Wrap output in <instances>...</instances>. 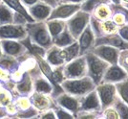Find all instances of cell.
<instances>
[{
    "label": "cell",
    "mask_w": 128,
    "mask_h": 119,
    "mask_svg": "<svg viewBox=\"0 0 128 119\" xmlns=\"http://www.w3.org/2000/svg\"><path fill=\"white\" fill-rule=\"evenodd\" d=\"M45 22H46L49 33L53 38L62 32L66 26V20H62V19H51V20H46Z\"/></svg>",
    "instance_id": "25"
},
{
    "label": "cell",
    "mask_w": 128,
    "mask_h": 119,
    "mask_svg": "<svg viewBox=\"0 0 128 119\" xmlns=\"http://www.w3.org/2000/svg\"><path fill=\"white\" fill-rule=\"evenodd\" d=\"M102 118H108V119H118V114L117 113L116 109L113 107L104 108L102 111Z\"/></svg>",
    "instance_id": "38"
},
{
    "label": "cell",
    "mask_w": 128,
    "mask_h": 119,
    "mask_svg": "<svg viewBox=\"0 0 128 119\" xmlns=\"http://www.w3.org/2000/svg\"><path fill=\"white\" fill-rule=\"evenodd\" d=\"M36 118H41V119H56V116L54 112L53 108H50L47 110H44L42 112H39Z\"/></svg>",
    "instance_id": "39"
},
{
    "label": "cell",
    "mask_w": 128,
    "mask_h": 119,
    "mask_svg": "<svg viewBox=\"0 0 128 119\" xmlns=\"http://www.w3.org/2000/svg\"><path fill=\"white\" fill-rule=\"evenodd\" d=\"M117 65H120L125 71H128V49L120 50L118 57Z\"/></svg>",
    "instance_id": "36"
},
{
    "label": "cell",
    "mask_w": 128,
    "mask_h": 119,
    "mask_svg": "<svg viewBox=\"0 0 128 119\" xmlns=\"http://www.w3.org/2000/svg\"><path fill=\"white\" fill-rule=\"evenodd\" d=\"M32 85H34V91L51 95V93L53 92L54 87L51 84V82L43 75L42 72L32 77Z\"/></svg>",
    "instance_id": "20"
},
{
    "label": "cell",
    "mask_w": 128,
    "mask_h": 119,
    "mask_svg": "<svg viewBox=\"0 0 128 119\" xmlns=\"http://www.w3.org/2000/svg\"><path fill=\"white\" fill-rule=\"evenodd\" d=\"M92 31L94 33L95 37H102L104 35H110V34H116L118 32V26L112 19H107L100 21L98 19L95 18L93 16H91L90 21H89Z\"/></svg>",
    "instance_id": "9"
},
{
    "label": "cell",
    "mask_w": 128,
    "mask_h": 119,
    "mask_svg": "<svg viewBox=\"0 0 128 119\" xmlns=\"http://www.w3.org/2000/svg\"><path fill=\"white\" fill-rule=\"evenodd\" d=\"M117 33L123 40L128 41V24H123L122 26H118Z\"/></svg>",
    "instance_id": "40"
},
{
    "label": "cell",
    "mask_w": 128,
    "mask_h": 119,
    "mask_svg": "<svg viewBox=\"0 0 128 119\" xmlns=\"http://www.w3.org/2000/svg\"><path fill=\"white\" fill-rule=\"evenodd\" d=\"M14 11L6 5L3 1L0 2V25L14 23Z\"/></svg>",
    "instance_id": "27"
},
{
    "label": "cell",
    "mask_w": 128,
    "mask_h": 119,
    "mask_svg": "<svg viewBox=\"0 0 128 119\" xmlns=\"http://www.w3.org/2000/svg\"><path fill=\"white\" fill-rule=\"evenodd\" d=\"M2 55H3V51H2V47H1V43H0V58L2 57Z\"/></svg>",
    "instance_id": "50"
},
{
    "label": "cell",
    "mask_w": 128,
    "mask_h": 119,
    "mask_svg": "<svg viewBox=\"0 0 128 119\" xmlns=\"http://www.w3.org/2000/svg\"><path fill=\"white\" fill-rule=\"evenodd\" d=\"M16 91L17 96H30L34 92L32 80L29 73L24 71L21 80L16 83Z\"/></svg>",
    "instance_id": "19"
},
{
    "label": "cell",
    "mask_w": 128,
    "mask_h": 119,
    "mask_svg": "<svg viewBox=\"0 0 128 119\" xmlns=\"http://www.w3.org/2000/svg\"><path fill=\"white\" fill-rule=\"evenodd\" d=\"M0 66L11 73L18 67V62H17V59L14 57L3 54L2 57L0 58Z\"/></svg>",
    "instance_id": "28"
},
{
    "label": "cell",
    "mask_w": 128,
    "mask_h": 119,
    "mask_svg": "<svg viewBox=\"0 0 128 119\" xmlns=\"http://www.w3.org/2000/svg\"><path fill=\"white\" fill-rule=\"evenodd\" d=\"M27 19L22 16L21 14L17 13V12H14V24H21V25H25L27 23Z\"/></svg>",
    "instance_id": "42"
},
{
    "label": "cell",
    "mask_w": 128,
    "mask_h": 119,
    "mask_svg": "<svg viewBox=\"0 0 128 119\" xmlns=\"http://www.w3.org/2000/svg\"><path fill=\"white\" fill-rule=\"evenodd\" d=\"M40 1H42L43 3H45L47 5L51 6L52 8H54L56 6L58 5V3L56 2V0H40Z\"/></svg>",
    "instance_id": "46"
},
{
    "label": "cell",
    "mask_w": 128,
    "mask_h": 119,
    "mask_svg": "<svg viewBox=\"0 0 128 119\" xmlns=\"http://www.w3.org/2000/svg\"><path fill=\"white\" fill-rule=\"evenodd\" d=\"M0 81L3 82V83H8V82L11 81L10 72L4 68H2L1 66H0Z\"/></svg>",
    "instance_id": "43"
},
{
    "label": "cell",
    "mask_w": 128,
    "mask_h": 119,
    "mask_svg": "<svg viewBox=\"0 0 128 119\" xmlns=\"http://www.w3.org/2000/svg\"><path fill=\"white\" fill-rule=\"evenodd\" d=\"M112 107L116 109V111L118 114V117L120 118L126 119L128 117V104L125 103L118 96L117 97L116 101L114 102Z\"/></svg>",
    "instance_id": "29"
},
{
    "label": "cell",
    "mask_w": 128,
    "mask_h": 119,
    "mask_svg": "<svg viewBox=\"0 0 128 119\" xmlns=\"http://www.w3.org/2000/svg\"><path fill=\"white\" fill-rule=\"evenodd\" d=\"M52 9L53 8L51 6L43 3L42 1H39L34 5L27 8V11L34 21H46L51 14Z\"/></svg>",
    "instance_id": "18"
},
{
    "label": "cell",
    "mask_w": 128,
    "mask_h": 119,
    "mask_svg": "<svg viewBox=\"0 0 128 119\" xmlns=\"http://www.w3.org/2000/svg\"><path fill=\"white\" fill-rule=\"evenodd\" d=\"M0 2H1V0H0Z\"/></svg>",
    "instance_id": "52"
},
{
    "label": "cell",
    "mask_w": 128,
    "mask_h": 119,
    "mask_svg": "<svg viewBox=\"0 0 128 119\" xmlns=\"http://www.w3.org/2000/svg\"><path fill=\"white\" fill-rule=\"evenodd\" d=\"M1 1H3L6 5H8L14 12H17V13L21 14L22 16L26 18L28 22H34V20L32 19V16L29 15L27 9L21 4L20 0H1Z\"/></svg>",
    "instance_id": "26"
},
{
    "label": "cell",
    "mask_w": 128,
    "mask_h": 119,
    "mask_svg": "<svg viewBox=\"0 0 128 119\" xmlns=\"http://www.w3.org/2000/svg\"><path fill=\"white\" fill-rule=\"evenodd\" d=\"M12 102L14 104L16 109H17V112L21 111V110H25L27 108L32 107L31 102L29 100V97H27V96H17V97H14V100H12Z\"/></svg>",
    "instance_id": "32"
},
{
    "label": "cell",
    "mask_w": 128,
    "mask_h": 119,
    "mask_svg": "<svg viewBox=\"0 0 128 119\" xmlns=\"http://www.w3.org/2000/svg\"><path fill=\"white\" fill-rule=\"evenodd\" d=\"M53 110L54 114H56V118H59V119H73L75 118V116L73 115V114L69 112L68 110H66L65 108H61L60 106H58V104L54 103V106H53Z\"/></svg>",
    "instance_id": "34"
},
{
    "label": "cell",
    "mask_w": 128,
    "mask_h": 119,
    "mask_svg": "<svg viewBox=\"0 0 128 119\" xmlns=\"http://www.w3.org/2000/svg\"><path fill=\"white\" fill-rule=\"evenodd\" d=\"M39 113L36 108H34V107L27 108L25 110H21L18 111L17 113L14 115L16 118H36L38 116V114Z\"/></svg>",
    "instance_id": "35"
},
{
    "label": "cell",
    "mask_w": 128,
    "mask_h": 119,
    "mask_svg": "<svg viewBox=\"0 0 128 119\" xmlns=\"http://www.w3.org/2000/svg\"><path fill=\"white\" fill-rule=\"evenodd\" d=\"M80 98L70 95L66 92H62L56 98H54V101L61 108L71 112L75 116V118H76V113L80 110Z\"/></svg>",
    "instance_id": "11"
},
{
    "label": "cell",
    "mask_w": 128,
    "mask_h": 119,
    "mask_svg": "<svg viewBox=\"0 0 128 119\" xmlns=\"http://www.w3.org/2000/svg\"><path fill=\"white\" fill-rule=\"evenodd\" d=\"M5 117H9L8 114H7V111H6L5 108L0 107V118H5Z\"/></svg>",
    "instance_id": "47"
},
{
    "label": "cell",
    "mask_w": 128,
    "mask_h": 119,
    "mask_svg": "<svg viewBox=\"0 0 128 119\" xmlns=\"http://www.w3.org/2000/svg\"><path fill=\"white\" fill-rule=\"evenodd\" d=\"M85 0H60L58 3H73V4H81Z\"/></svg>",
    "instance_id": "45"
},
{
    "label": "cell",
    "mask_w": 128,
    "mask_h": 119,
    "mask_svg": "<svg viewBox=\"0 0 128 119\" xmlns=\"http://www.w3.org/2000/svg\"><path fill=\"white\" fill-rule=\"evenodd\" d=\"M63 75L65 79H78L87 75V65L84 55L64 64Z\"/></svg>",
    "instance_id": "5"
},
{
    "label": "cell",
    "mask_w": 128,
    "mask_h": 119,
    "mask_svg": "<svg viewBox=\"0 0 128 119\" xmlns=\"http://www.w3.org/2000/svg\"><path fill=\"white\" fill-rule=\"evenodd\" d=\"M60 47H58L56 45H52L48 50H46L44 59L48 63L51 67H56L59 65H63L64 63L63 59L60 56Z\"/></svg>",
    "instance_id": "21"
},
{
    "label": "cell",
    "mask_w": 128,
    "mask_h": 119,
    "mask_svg": "<svg viewBox=\"0 0 128 119\" xmlns=\"http://www.w3.org/2000/svg\"><path fill=\"white\" fill-rule=\"evenodd\" d=\"M113 15L112 9L110 3H103L100 4V6H98L96 9L93 11V13L91 14V16H93L95 18L103 21V20H107V19H111Z\"/></svg>",
    "instance_id": "24"
},
{
    "label": "cell",
    "mask_w": 128,
    "mask_h": 119,
    "mask_svg": "<svg viewBox=\"0 0 128 119\" xmlns=\"http://www.w3.org/2000/svg\"><path fill=\"white\" fill-rule=\"evenodd\" d=\"M60 87L64 92L76 97H82L96 88V84L89 76H83L78 79H65Z\"/></svg>",
    "instance_id": "2"
},
{
    "label": "cell",
    "mask_w": 128,
    "mask_h": 119,
    "mask_svg": "<svg viewBox=\"0 0 128 119\" xmlns=\"http://www.w3.org/2000/svg\"><path fill=\"white\" fill-rule=\"evenodd\" d=\"M81 4H73V3H58V5L52 9L51 14L47 20L51 19H62L66 20L69 17L80 10Z\"/></svg>",
    "instance_id": "10"
},
{
    "label": "cell",
    "mask_w": 128,
    "mask_h": 119,
    "mask_svg": "<svg viewBox=\"0 0 128 119\" xmlns=\"http://www.w3.org/2000/svg\"><path fill=\"white\" fill-rule=\"evenodd\" d=\"M60 56L63 59L64 63H68L72 60L76 59V57L80 56V47H78V43L76 40L75 42L70 44L66 47H63L60 50Z\"/></svg>",
    "instance_id": "23"
},
{
    "label": "cell",
    "mask_w": 128,
    "mask_h": 119,
    "mask_svg": "<svg viewBox=\"0 0 128 119\" xmlns=\"http://www.w3.org/2000/svg\"><path fill=\"white\" fill-rule=\"evenodd\" d=\"M120 5L128 9V0H120Z\"/></svg>",
    "instance_id": "48"
},
{
    "label": "cell",
    "mask_w": 128,
    "mask_h": 119,
    "mask_svg": "<svg viewBox=\"0 0 128 119\" xmlns=\"http://www.w3.org/2000/svg\"><path fill=\"white\" fill-rule=\"evenodd\" d=\"M103 3H111V1L110 0H85L84 2L81 3L80 10L86 12V13H89L91 15L98 6L103 4Z\"/></svg>",
    "instance_id": "30"
},
{
    "label": "cell",
    "mask_w": 128,
    "mask_h": 119,
    "mask_svg": "<svg viewBox=\"0 0 128 119\" xmlns=\"http://www.w3.org/2000/svg\"><path fill=\"white\" fill-rule=\"evenodd\" d=\"M91 15L89 13L78 10L76 14L66 19V27L68 28L71 35L74 37L76 40L80 37V35L85 27L89 24Z\"/></svg>",
    "instance_id": "4"
},
{
    "label": "cell",
    "mask_w": 128,
    "mask_h": 119,
    "mask_svg": "<svg viewBox=\"0 0 128 119\" xmlns=\"http://www.w3.org/2000/svg\"><path fill=\"white\" fill-rule=\"evenodd\" d=\"M28 36L25 25L21 24H4L0 25V39L22 40Z\"/></svg>",
    "instance_id": "8"
},
{
    "label": "cell",
    "mask_w": 128,
    "mask_h": 119,
    "mask_svg": "<svg viewBox=\"0 0 128 119\" xmlns=\"http://www.w3.org/2000/svg\"><path fill=\"white\" fill-rule=\"evenodd\" d=\"M40 0H20V2H21V4L25 8H29V7H31V6L34 5L36 3H38V2H39Z\"/></svg>",
    "instance_id": "44"
},
{
    "label": "cell",
    "mask_w": 128,
    "mask_h": 119,
    "mask_svg": "<svg viewBox=\"0 0 128 119\" xmlns=\"http://www.w3.org/2000/svg\"><path fill=\"white\" fill-rule=\"evenodd\" d=\"M95 38L96 37L92 31L90 24H88L76 39L78 43V47H80V56H83L85 53L89 52L94 48Z\"/></svg>",
    "instance_id": "13"
},
{
    "label": "cell",
    "mask_w": 128,
    "mask_h": 119,
    "mask_svg": "<svg viewBox=\"0 0 128 119\" xmlns=\"http://www.w3.org/2000/svg\"><path fill=\"white\" fill-rule=\"evenodd\" d=\"M25 27L31 43L38 45L45 50H48L54 44L53 38L49 33L45 21L27 22Z\"/></svg>",
    "instance_id": "1"
},
{
    "label": "cell",
    "mask_w": 128,
    "mask_h": 119,
    "mask_svg": "<svg viewBox=\"0 0 128 119\" xmlns=\"http://www.w3.org/2000/svg\"><path fill=\"white\" fill-rule=\"evenodd\" d=\"M53 68V80L56 85H60L65 80L63 75V65H59Z\"/></svg>",
    "instance_id": "37"
},
{
    "label": "cell",
    "mask_w": 128,
    "mask_h": 119,
    "mask_svg": "<svg viewBox=\"0 0 128 119\" xmlns=\"http://www.w3.org/2000/svg\"><path fill=\"white\" fill-rule=\"evenodd\" d=\"M110 1L114 5H120V0H110Z\"/></svg>",
    "instance_id": "49"
},
{
    "label": "cell",
    "mask_w": 128,
    "mask_h": 119,
    "mask_svg": "<svg viewBox=\"0 0 128 119\" xmlns=\"http://www.w3.org/2000/svg\"><path fill=\"white\" fill-rule=\"evenodd\" d=\"M84 57L87 65V76L90 77L96 86L102 82L104 72L110 65L107 62L98 58L91 51L85 53Z\"/></svg>",
    "instance_id": "3"
},
{
    "label": "cell",
    "mask_w": 128,
    "mask_h": 119,
    "mask_svg": "<svg viewBox=\"0 0 128 119\" xmlns=\"http://www.w3.org/2000/svg\"><path fill=\"white\" fill-rule=\"evenodd\" d=\"M76 39L74 38V37L71 35V33L69 32L68 28L65 26V28L63 29V31L60 33L59 35H58L56 38H53V43L54 45L63 48L66 47L70 44H72L73 42H75Z\"/></svg>",
    "instance_id": "22"
},
{
    "label": "cell",
    "mask_w": 128,
    "mask_h": 119,
    "mask_svg": "<svg viewBox=\"0 0 128 119\" xmlns=\"http://www.w3.org/2000/svg\"><path fill=\"white\" fill-rule=\"evenodd\" d=\"M95 89H96L98 96L100 101L102 110H103L106 108H109V107H112L118 97L115 84L100 83L98 85L96 86Z\"/></svg>",
    "instance_id": "6"
},
{
    "label": "cell",
    "mask_w": 128,
    "mask_h": 119,
    "mask_svg": "<svg viewBox=\"0 0 128 119\" xmlns=\"http://www.w3.org/2000/svg\"><path fill=\"white\" fill-rule=\"evenodd\" d=\"M76 118H81V119H95V118H100L98 115L93 112H88V111H78L76 113Z\"/></svg>",
    "instance_id": "41"
},
{
    "label": "cell",
    "mask_w": 128,
    "mask_h": 119,
    "mask_svg": "<svg viewBox=\"0 0 128 119\" xmlns=\"http://www.w3.org/2000/svg\"><path fill=\"white\" fill-rule=\"evenodd\" d=\"M128 79L127 71L122 69L120 65H110L108 66L104 75L102 77L100 83H109V84H116L123 80Z\"/></svg>",
    "instance_id": "16"
},
{
    "label": "cell",
    "mask_w": 128,
    "mask_h": 119,
    "mask_svg": "<svg viewBox=\"0 0 128 119\" xmlns=\"http://www.w3.org/2000/svg\"><path fill=\"white\" fill-rule=\"evenodd\" d=\"M28 97L31 102V105L34 108L38 109V112H42L44 110L52 108L54 103V99L49 94H44V93H40V92L34 91Z\"/></svg>",
    "instance_id": "14"
},
{
    "label": "cell",
    "mask_w": 128,
    "mask_h": 119,
    "mask_svg": "<svg viewBox=\"0 0 128 119\" xmlns=\"http://www.w3.org/2000/svg\"><path fill=\"white\" fill-rule=\"evenodd\" d=\"M98 45H110V46L117 47L120 50L128 49V41L123 40L122 38L118 35V33L104 35L102 37L96 38H95V46H98Z\"/></svg>",
    "instance_id": "17"
},
{
    "label": "cell",
    "mask_w": 128,
    "mask_h": 119,
    "mask_svg": "<svg viewBox=\"0 0 128 119\" xmlns=\"http://www.w3.org/2000/svg\"><path fill=\"white\" fill-rule=\"evenodd\" d=\"M91 52L107 62L109 65H117L118 57L120 52V49L110 45H98L92 49Z\"/></svg>",
    "instance_id": "12"
},
{
    "label": "cell",
    "mask_w": 128,
    "mask_h": 119,
    "mask_svg": "<svg viewBox=\"0 0 128 119\" xmlns=\"http://www.w3.org/2000/svg\"><path fill=\"white\" fill-rule=\"evenodd\" d=\"M14 95L12 92L4 87H0V107L5 108L7 105L12 102Z\"/></svg>",
    "instance_id": "33"
},
{
    "label": "cell",
    "mask_w": 128,
    "mask_h": 119,
    "mask_svg": "<svg viewBox=\"0 0 128 119\" xmlns=\"http://www.w3.org/2000/svg\"><path fill=\"white\" fill-rule=\"evenodd\" d=\"M118 96L128 104V80H123L115 84Z\"/></svg>",
    "instance_id": "31"
},
{
    "label": "cell",
    "mask_w": 128,
    "mask_h": 119,
    "mask_svg": "<svg viewBox=\"0 0 128 119\" xmlns=\"http://www.w3.org/2000/svg\"><path fill=\"white\" fill-rule=\"evenodd\" d=\"M59 1H60V0H56V3H58Z\"/></svg>",
    "instance_id": "51"
},
{
    "label": "cell",
    "mask_w": 128,
    "mask_h": 119,
    "mask_svg": "<svg viewBox=\"0 0 128 119\" xmlns=\"http://www.w3.org/2000/svg\"><path fill=\"white\" fill-rule=\"evenodd\" d=\"M78 111H88L98 115L102 118V105L100 98L98 96L96 89L92 90L86 95L80 98V110Z\"/></svg>",
    "instance_id": "7"
},
{
    "label": "cell",
    "mask_w": 128,
    "mask_h": 119,
    "mask_svg": "<svg viewBox=\"0 0 128 119\" xmlns=\"http://www.w3.org/2000/svg\"><path fill=\"white\" fill-rule=\"evenodd\" d=\"M3 54L9 55L14 58H18L25 53L29 52L27 48L20 42V40L16 39H0Z\"/></svg>",
    "instance_id": "15"
}]
</instances>
